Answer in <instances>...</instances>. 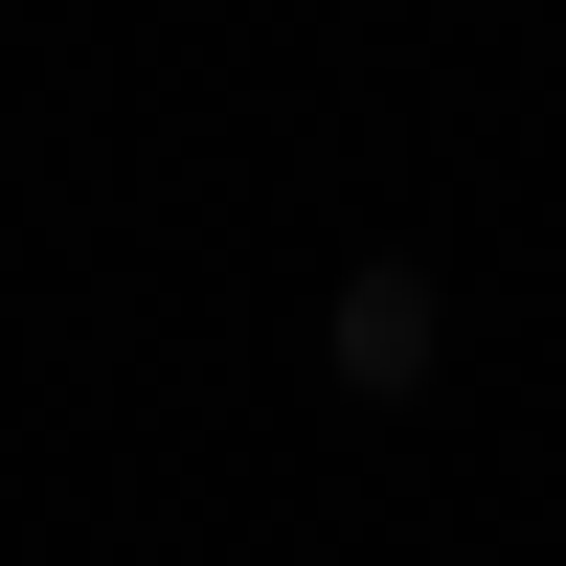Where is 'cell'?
I'll use <instances>...</instances> for the list:
<instances>
[{
    "mask_svg": "<svg viewBox=\"0 0 566 566\" xmlns=\"http://www.w3.org/2000/svg\"><path fill=\"white\" fill-rule=\"evenodd\" d=\"M340 386H363V408L431 386V272H408V250H363V272H340Z\"/></svg>",
    "mask_w": 566,
    "mask_h": 566,
    "instance_id": "obj_1",
    "label": "cell"
}]
</instances>
